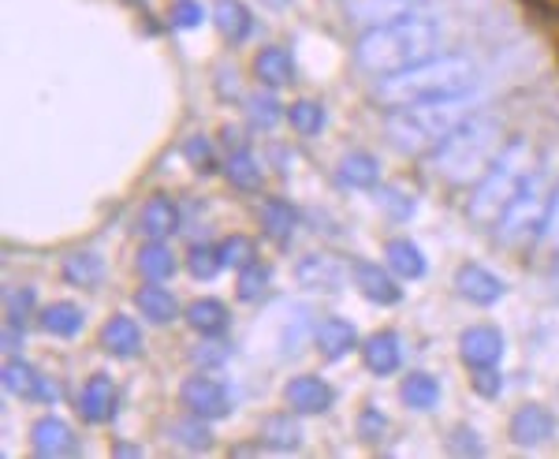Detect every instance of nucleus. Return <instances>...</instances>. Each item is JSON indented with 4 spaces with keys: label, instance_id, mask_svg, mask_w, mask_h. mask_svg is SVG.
I'll list each match as a JSON object with an SVG mask.
<instances>
[{
    "label": "nucleus",
    "instance_id": "32",
    "mask_svg": "<svg viewBox=\"0 0 559 459\" xmlns=\"http://www.w3.org/2000/svg\"><path fill=\"white\" fill-rule=\"evenodd\" d=\"M403 403L414 411H432L440 400V381L432 374H411L407 381H403Z\"/></svg>",
    "mask_w": 559,
    "mask_h": 459
},
{
    "label": "nucleus",
    "instance_id": "35",
    "mask_svg": "<svg viewBox=\"0 0 559 459\" xmlns=\"http://www.w3.org/2000/svg\"><path fill=\"white\" fill-rule=\"evenodd\" d=\"M269 281H273V273H269V266L265 262H250V266H242L239 269V299L242 303H258V299H265V292H269Z\"/></svg>",
    "mask_w": 559,
    "mask_h": 459
},
{
    "label": "nucleus",
    "instance_id": "37",
    "mask_svg": "<svg viewBox=\"0 0 559 459\" xmlns=\"http://www.w3.org/2000/svg\"><path fill=\"white\" fill-rule=\"evenodd\" d=\"M216 250H221L224 269H242V266H250V262L258 258L254 239H247V236H228Z\"/></svg>",
    "mask_w": 559,
    "mask_h": 459
},
{
    "label": "nucleus",
    "instance_id": "31",
    "mask_svg": "<svg viewBox=\"0 0 559 459\" xmlns=\"http://www.w3.org/2000/svg\"><path fill=\"white\" fill-rule=\"evenodd\" d=\"M261 224H265V232L276 243H292L295 228H299V213H295V205H287L284 198H273V202H265V210H261Z\"/></svg>",
    "mask_w": 559,
    "mask_h": 459
},
{
    "label": "nucleus",
    "instance_id": "46",
    "mask_svg": "<svg viewBox=\"0 0 559 459\" xmlns=\"http://www.w3.org/2000/svg\"><path fill=\"white\" fill-rule=\"evenodd\" d=\"M474 389H477V396H485V400H492V396H500L503 381H500V374H496V366H489V370H477V377H474Z\"/></svg>",
    "mask_w": 559,
    "mask_h": 459
},
{
    "label": "nucleus",
    "instance_id": "8",
    "mask_svg": "<svg viewBox=\"0 0 559 459\" xmlns=\"http://www.w3.org/2000/svg\"><path fill=\"white\" fill-rule=\"evenodd\" d=\"M459 355L471 370H489L503 358V332L492 326H471L459 337Z\"/></svg>",
    "mask_w": 559,
    "mask_h": 459
},
{
    "label": "nucleus",
    "instance_id": "18",
    "mask_svg": "<svg viewBox=\"0 0 559 459\" xmlns=\"http://www.w3.org/2000/svg\"><path fill=\"white\" fill-rule=\"evenodd\" d=\"M134 306L142 310V318H150L153 326H168L179 314V303L168 287H160V281H150L146 287L134 292Z\"/></svg>",
    "mask_w": 559,
    "mask_h": 459
},
{
    "label": "nucleus",
    "instance_id": "15",
    "mask_svg": "<svg viewBox=\"0 0 559 459\" xmlns=\"http://www.w3.org/2000/svg\"><path fill=\"white\" fill-rule=\"evenodd\" d=\"M355 284L362 287L366 299L377 306H392V303H400V295H403L395 276L388 273L384 266H373V262H355Z\"/></svg>",
    "mask_w": 559,
    "mask_h": 459
},
{
    "label": "nucleus",
    "instance_id": "43",
    "mask_svg": "<svg viewBox=\"0 0 559 459\" xmlns=\"http://www.w3.org/2000/svg\"><path fill=\"white\" fill-rule=\"evenodd\" d=\"M183 153H187V157H191V165H194V168H202V173H210V165H213V150H210V142H205L202 134H194V139H187Z\"/></svg>",
    "mask_w": 559,
    "mask_h": 459
},
{
    "label": "nucleus",
    "instance_id": "16",
    "mask_svg": "<svg viewBox=\"0 0 559 459\" xmlns=\"http://www.w3.org/2000/svg\"><path fill=\"white\" fill-rule=\"evenodd\" d=\"M31 448H34V456H45V459L68 456V452H75V437H71V426L64 419H41V422H34V429H31Z\"/></svg>",
    "mask_w": 559,
    "mask_h": 459
},
{
    "label": "nucleus",
    "instance_id": "13",
    "mask_svg": "<svg viewBox=\"0 0 559 459\" xmlns=\"http://www.w3.org/2000/svg\"><path fill=\"white\" fill-rule=\"evenodd\" d=\"M556 434V419L548 415L540 403H526V408H519L515 415H511V440L515 445H545L548 437Z\"/></svg>",
    "mask_w": 559,
    "mask_h": 459
},
{
    "label": "nucleus",
    "instance_id": "2",
    "mask_svg": "<svg viewBox=\"0 0 559 459\" xmlns=\"http://www.w3.org/2000/svg\"><path fill=\"white\" fill-rule=\"evenodd\" d=\"M503 142L508 139H503L500 116L474 113L429 153V165L448 187H474L477 179L489 173V165L496 161V153L503 150Z\"/></svg>",
    "mask_w": 559,
    "mask_h": 459
},
{
    "label": "nucleus",
    "instance_id": "19",
    "mask_svg": "<svg viewBox=\"0 0 559 459\" xmlns=\"http://www.w3.org/2000/svg\"><path fill=\"white\" fill-rule=\"evenodd\" d=\"M362 358L377 377L395 374L400 370V358H403L400 337H395V332H377V337H369L366 348H362Z\"/></svg>",
    "mask_w": 559,
    "mask_h": 459
},
{
    "label": "nucleus",
    "instance_id": "41",
    "mask_svg": "<svg viewBox=\"0 0 559 459\" xmlns=\"http://www.w3.org/2000/svg\"><path fill=\"white\" fill-rule=\"evenodd\" d=\"M537 247H540V255H545V258H556V262H559V195H556L552 210H548V221H545V228H540V236H537Z\"/></svg>",
    "mask_w": 559,
    "mask_h": 459
},
{
    "label": "nucleus",
    "instance_id": "40",
    "mask_svg": "<svg viewBox=\"0 0 559 459\" xmlns=\"http://www.w3.org/2000/svg\"><path fill=\"white\" fill-rule=\"evenodd\" d=\"M287 116H292L299 134H318L324 128V109L318 102H295L292 109H287Z\"/></svg>",
    "mask_w": 559,
    "mask_h": 459
},
{
    "label": "nucleus",
    "instance_id": "23",
    "mask_svg": "<svg viewBox=\"0 0 559 459\" xmlns=\"http://www.w3.org/2000/svg\"><path fill=\"white\" fill-rule=\"evenodd\" d=\"M254 75L261 79L265 86H287L295 79V60L287 49H280V45H269V49L258 52L254 60Z\"/></svg>",
    "mask_w": 559,
    "mask_h": 459
},
{
    "label": "nucleus",
    "instance_id": "38",
    "mask_svg": "<svg viewBox=\"0 0 559 459\" xmlns=\"http://www.w3.org/2000/svg\"><path fill=\"white\" fill-rule=\"evenodd\" d=\"M187 269H191V276L194 281H213L216 273L224 269V262H221V250L216 247H191V255H187Z\"/></svg>",
    "mask_w": 559,
    "mask_h": 459
},
{
    "label": "nucleus",
    "instance_id": "34",
    "mask_svg": "<svg viewBox=\"0 0 559 459\" xmlns=\"http://www.w3.org/2000/svg\"><path fill=\"white\" fill-rule=\"evenodd\" d=\"M224 176H228L239 191H258L261 187V165L254 161V153H247V150H236L224 161Z\"/></svg>",
    "mask_w": 559,
    "mask_h": 459
},
{
    "label": "nucleus",
    "instance_id": "14",
    "mask_svg": "<svg viewBox=\"0 0 559 459\" xmlns=\"http://www.w3.org/2000/svg\"><path fill=\"white\" fill-rule=\"evenodd\" d=\"M4 389L12 396H20V400H49V403L57 400V389H52L31 363H23V358H12V363L4 366Z\"/></svg>",
    "mask_w": 559,
    "mask_h": 459
},
{
    "label": "nucleus",
    "instance_id": "22",
    "mask_svg": "<svg viewBox=\"0 0 559 459\" xmlns=\"http://www.w3.org/2000/svg\"><path fill=\"white\" fill-rule=\"evenodd\" d=\"M142 232H146L150 239H165L179 232V210L176 202L168 195H153L146 202V210H142Z\"/></svg>",
    "mask_w": 559,
    "mask_h": 459
},
{
    "label": "nucleus",
    "instance_id": "5",
    "mask_svg": "<svg viewBox=\"0 0 559 459\" xmlns=\"http://www.w3.org/2000/svg\"><path fill=\"white\" fill-rule=\"evenodd\" d=\"M537 165L540 161L534 153V142L522 139V134L508 139L503 150L496 153L489 173L474 184V195H471V202H466V217H471L477 228H496L503 213H508V205L515 202L519 191L526 187V179L534 176Z\"/></svg>",
    "mask_w": 559,
    "mask_h": 459
},
{
    "label": "nucleus",
    "instance_id": "25",
    "mask_svg": "<svg viewBox=\"0 0 559 459\" xmlns=\"http://www.w3.org/2000/svg\"><path fill=\"white\" fill-rule=\"evenodd\" d=\"M384 258H388V269H392L400 281H418V276L426 273V255H421L411 239H392L384 247Z\"/></svg>",
    "mask_w": 559,
    "mask_h": 459
},
{
    "label": "nucleus",
    "instance_id": "49",
    "mask_svg": "<svg viewBox=\"0 0 559 459\" xmlns=\"http://www.w3.org/2000/svg\"><path fill=\"white\" fill-rule=\"evenodd\" d=\"M261 4H269V8H276V12H280V8H287L292 0H261Z\"/></svg>",
    "mask_w": 559,
    "mask_h": 459
},
{
    "label": "nucleus",
    "instance_id": "6",
    "mask_svg": "<svg viewBox=\"0 0 559 459\" xmlns=\"http://www.w3.org/2000/svg\"><path fill=\"white\" fill-rule=\"evenodd\" d=\"M556 195H559V184H556L552 168L537 165L534 176L526 179V187L519 191V198L508 205V213H503L500 224L492 228L496 243H500V247H511V250H522V247H530V243H537Z\"/></svg>",
    "mask_w": 559,
    "mask_h": 459
},
{
    "label": "nucleus",
    "instance_id": "4",
    "mask_svg": "<svg viewBox=\"0 0 559 459\" xmlns=\"http://www.w3.org/2000/svg\"><path fill=\"white\" fill-rule=\"evenodd\" d=\"M474 97L455 94V97H429V102H411L388 113L384 134L392 139V146L407 157H421L432 153L440 142L452 134L466 116H474Z\"/></svg>",
    "mask_w": 559,
    "mask_h": 459
},
{
    "label": "nucleus",
    "instance_id": "10",
    "mask_svg": "<svg viewBox=\"0 0 559 459\" xmlns=\"http://www.w3.org/2000/svg\"><path fill=\"white\" fill-rule=\"evenodd\" d=\"M455 292L477 306H492L503 299V281L496 273H489L485 266L466 262L455 269Z\"/></svg>",
    "mask_w": 559,
    "mask_h": 459
},
{
    "label": "nucleus",
    "instance_id": "48",
    "mask_svg": "<svg viewBox=\"0 0 559 459\" xmlns=\"http://www.w3.org/2000/svg\"><path fill=\"white\" fill-rule=\"evenodd\" d=\"M459 437H471V429H455ZM452 452H481V445H474V440H452Z\"/></svg>",
    "mask_w": 559,
    "mask_h": 459
},
{
    "label": "nucleus",
    "instance_id": "26",
    "mask_svg": "<svg viewBox=\"0 0 559 459\" xmlns=\"http://www.w3.org/2000/svg\"><path fill=\"white\" fill-rule=\"evenodd\" d=\"M216 31L231 45L247 42L250 31H254V20H250L247 4H242V0H221V4H216Z\"/></svg>",
    "mask_w": 559,
    "mask_h": 459
},
{
    "label": "nucleus",
    "instance_id": "11",
    "mask_svg": "<svg viewBox=\"0 0 559 459\" xmlns=\"http://www.w3.org/2000/svg\"><path fill=\"white\" fill-rule=\"evenodd\" d=\"M79 415L86 422H94V426H102L116 415V385L108 374H94L90 381L83 385V392H79Z\"/></svg>",
    "mask_w": 559,
    "mask_h": 459
},
{
    "label": "nucleus",
    "instance_id": "24",
    "mask_svg": "<svg viewBox=\"0 0 559 459\" xmlns=\"http://www.w3.org/2000/svg\"><path fill=\"white\" fill-rule=\"evenodd\" d=\"M336 176H340V184H344V187L369 191V187H377V179H381V165H377V157H369V153L355 150V153H347V157L340 161Z\"/></svg>",
    "mask_w": 559,
    "mask_h": 459
},
{
    "label": "nucleus",
    "instance_id": "3",
    "mask_svg": "<svg viewBox=\"0 0 559 459\" xmlns=\"http://www.w3.org/2000/svg\"><path fill=\"white\" fill-rule=\"evenodd\" d=\"M437 45H440L437 23L421 20V15H403V20H395V23L369 26L355 45V60L366 75L384 79V75H395V71L432 57Z\"/></svg>",
    "mask_w": 559,
    "mask_h": 459
},
{
    "label": "nucleus",
    "instance_id": "21",
    "mask_svg": "<svg viewBox=\"0 0 559 459\" xmlns=\"http://www.w3.org/2000/svg\"><path fill=\"white\" fill-rule=\"evenodd\" d=\"M102 344L112 351L116 358H131L142 351V329L134 326L128 314H116V318L102 329Z\"/></svg>",
    "mask_w": 559,
    "mask_h": 459
},
{
    "label": "nucleus",
    "instance_id": "39",
    "mask_svg": "<svg viewBox=\"0 0 559 459\" xmlns=\"http://www.w3.org/2000/svg\"><path fill=\"white\" fill-rule=\"evenodd\" d=\"M250 128H258V131H265V128H273V123L284 116V109H280V102L273 94H254L250 97Z\"/></svg>",
    "mask_w": 559,
    "mask_h": 459
},
{
    "label": "nucleus",
    "instance_id": "42",
    "mask_svg": "<svg viewBox=\"0 0 559 459\" xmlns=\"http://www.w3.org/2000/svg\"><path fill=\"white\" fill-rule=\"evenodd\" d=\"M202 4H198V0H176L173 4V15H168V20H173V26H179V31H194L198 23H202Z\"/></svg>",
    "mask_w": 559,
    "mask_h": 459
},
{
    "label": "nucleus",
    "instance_id": "33",
    "mask_svg": "<svg viewBox=\"0 0 559 459\" xmlns=\"http://www.w3.org/2000/svg\"><path fill=\"white\" fill-rule=\"evenodd\" d=\"M105 276V262L90 250H79V255L64 258V281L75 287H94Z\"/></svg>",
    "mask_w": 559,
    "mask_h": 459
},
{
    "label": "nucleus",
    "instance_id": "12",
    "mask_svg": "<svg viewBox=\"0 0 559 459\" xmlns=\"http://www.w3.org/2000/svg\"><path fill=\"white\" fill-rule=\"evenodd\" d=\"M418 0H344V12L355 20L358 26H384V23H395L403 15L414 12Z\"/></svg>",
    "mask_w": 559,
    "mask_h": 459
},
{
    "label": "nucleus",
    "instance_id": "44",
    "mask_svg": "<svg viewBox=\"0 0 559 459\" xmlns=\"http://www.w3.org/2000/svg\"><path fill=\"white\" fill-rule=\"evenodd\" d=\"M384 429H388V419L377 408H366V415L358 419V434H362V440H381Z\"/></svg>",
    "mask_w": 559,
    "mask_h": 459
},
{
    "label": "nucleus",
    "instance_id": "20",
    "mask_svg": "<svg viewBox=\"0 0 559 459\" xmlns=\"http://www.w3.org/2000/svg\"><path fill=\"white\" fill-rule=\"evenodd\" d=\"M318 348H321L324 358H332V363H336V358H344V355H350V351L358 348V332L344 318H324L318 326Z\"/></svg>",
    "mask_w": 559,
    "mask_h": 459
},
{
    "label": "nucleus",
    "instance_id": "36",
    "mask_svg": "<svg viewBox=\"0 0 559 459\" xmlns=\"http://www.w3.org/2000/svg\"><path fill=\"white\" fill-rule=\"evenodd\" d=\"M173 434H176L179 445H183V448H194V452H210V448H213V434L202 426V415H191V419L176 422Z\"/></svg>",
    "mask_w": 559,
    "mask_h": 459
},
{
    "label": "nucleus",
    "instance_id": "28",
    "mask_svg": "<svg viewBox=\"0 0 559 459\" xmlns=\"http://www.w3.org/2000/svg\"><path fill=\"white\" fill-rule=\"evenodd\" d=\"M134 266H139V273L146 276V281H168V276L176 273V255L168 250L165 239H150L146 247L139 250Z\"/></svg>",
    "mask_w": 559,
    "mask_h": 459
},
{
    "label": "nucleus",
    "instance_id": "17",
    "mask_svg": "<svg viewBox=\"0 0 559 459\" xmlns=\"http://www.w3.org/2000/svg\"><path fill=\"white\" fill-rule=\"evenodd\" d=\"M299 284L313 292H336L344 284V266L329 255H306L299 262Z\"/></svg>",
    "mask_w": 559,
    "mask_h": 459
},
{
    "label": "nucleus",
    "instance_id": "1",
    "mask_svg": "<svg viewBox=\"0 0 559 459\" xmlns=\"http://www.w3.org/2000/svg\"><path fill=\"white\" fill-rule=\"evenodd\" d=\"M477 90V64L463 52H432L418 64L395 71V75L377 79L373 97L388 109H400L411 102H429V97H455Z\"/></svg>",
    "mask_w": 559,
    "mask_h": 459
},
{
    "label": "nucleus",
    "instance_id": "30",
    "mask_svg": "<svg viewBox=\"0 0 559 459\" xmlns=\"http://www.w3.org/2000/svg\"><path fill=\"white\" fill-rule=\"evenodd\" d=\"M261 437H265L269 448H276V452H295V448L302 445V426L295 422V415H269L265 426H261Z\"/></svg>",
    "mask_w": 559,
    "mask_h": 459
},
{
    "label": "nucleus",
    "instance_id": "47",
    "mask_svg": "<svg viewBox=\"0 0 559 459\" xmlns=\"http://www.w3.org/2000/svg\"><path fill=\"white\" fill-rule=\"evenodd\" d=\"M31 303H34L31 287H23L20 295H8V321H12V326H20V321L26 318V310H31Z\"/></svg>",
    "mask_w": 559,
    "mask_h": 459
},
{
    "label": "nucleus",
    "instance_id": "27",
    "mask_svg": "<svg viewBox=\"0 0 559 459\" xmlns=\"http://www.w3.org/2000/svg\"><path fill=\"white\" fill-rule=\"evenodd\" d=\"M187 321H191V329L202 332V337H221V332L228 329L231 314L221 299H194L187 306Z\"/></svg>",
    "mask_w": 559,
    "mask_h": 459
},
{
    "label": "nucleus",
    "instance_id": "9",
    "mask_svg": "<svg viewBox=\"0 0 559 459\" xmlns=\"http://www.w3.org/2000/svg\"><path fill=\"white\" fill-rule=\"evenodd\" d=\"M284 396H287V403H292L295 415H324V411L332 408V400H336L332 385L324 381V377H313V374L292 377Z\"/></svg>",
    "mask_w": 559,
    "mask_h": 459
},
{
    "label": "nucleus",
    "instance_id": "29",
    "mask_svg": "<svg viewBox=\"0 0 559 459\" xmlns=\"http://www.w3.org/2000/svg\"><path fill=\"white\" fill-rule=\"evenodd\" d=\"M38 318H41V329L52 332V337H75V332H83L86 326V314L79 310L75 303H49Z\"/></svg>",
    "mask_w": 559,
    "mask_h": 459
},
{
    "label": "nucleus",
    "instance_id": "7",
    "mask_svg": "<svg viewBox=\"0 0 559 459\" xmlns=\"http://www.w3.org/2000/svg\"><path fill=\"white\" fill-rule=\"evenodd\" d=\"M179 400L191 415H202V419H224L231 411V396L224 389L221 381L213 377H187L183 389H179Z\"/></svg>",
    "mask_w": 559,
    "mask_h": 459
},
{
    "label": "nucleus",
    "instance_id": "45",
    "mask_svg": "<svg viewBox=\"0 0 559 459\" xmlns=\"http://www.w3.org/2000/svg\"><path fill=\"white\" fill-rule=\"evenodd\" d=\"M381 205H384L388 213H392L395 221H403V217H411V213H414V202H411V195H400V191H384Z\"/></svg>",
    "mask_w": 559,
    "mask_h": 459
}]
</instances>
